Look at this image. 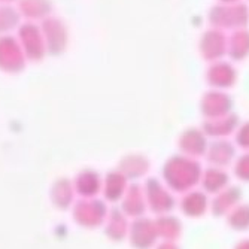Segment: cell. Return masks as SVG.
<instances>
[{"label": "cell", "instance_id": "cell-4", "mask_svg": "<svg viewBox=\"0 0 249 249\" xmlns=\"http://www.w3.org/2000/svg\"><path fill=\"white\" fill-rule=\"evenodd\" d=\"M53 11L51 0H18V12L29 19H45Z\"/></svg>", "mask_w": 249, "mask_h": 249}, {"label": "cell", "instance_id": "cell-1", "mask_svg": "<svg viewBox=\"0 0 249 249\" xmlns=\"http://www.w3.org/2000/svg\"><path fill=\"white\" fill-rule=\"evenodd\" d=\"M18 42L30 61H40L48 53L42 29L35 22H22L18 27Z\"/></svg>", "mask_w": 249, "mask_h": 249}, {"label": "cell", "instance_id": "cell-2", "mask_svg": "<svg viewBox=\"0 0 249 249\" xmlns=\"http://www.w3.org/2000/svg\"><path fill=\"white\" fill-rule=\"evenodd\" d=\"M26 54L18 39L11 35L0 36V71L18 73L26 66Z\"/></svg>", "mask_w": 249, "mask_h": 249}, {"label": "cell", "instance_id": "cell-6", "mask_svg": "<svg viewBox=\"0 0 249 249\" xmlns=\"http://www.w3.org/2000/svg\"><path fill=\"white\" fill-rule=\"evenodd\" d=\"M0 2H2V3H11V2H15V0H0Z\"/></svg>", "mask_w": 249, "mask_h": 249}, {"label": "cell", "instance_id": "cell-5", "mask_svg": "<svg viewBox=\"0 0 249 249\" xmlns=\"http://www.w3.org/2000/svg\"><path fill=\"white\" fill-rule=\"evenodd\" d=\"M19 24V12L9 5L0 6V36H5L8 32Z\"/></svg>", "mask_w": 249, "mask_h": 249}, {"label": "cell", "instance_id": "cell-3", "mask_svg": "<svg viewBox=\"0 0 249 249\" xmlns=\"http://www.w3.org/2000/svg\"><path fill=\"white\" fill-rule=\"evenodd\" d=\"M42 33L47 43V51L50 54H60L64 51L67 43V32L58 18L48 17L42 21Z\"/></svg>", "mask_w": 249, "mask_h": 249}]
</instances>
